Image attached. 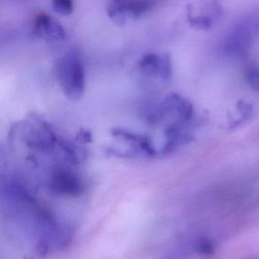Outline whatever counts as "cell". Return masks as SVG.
Wrapping results in <instances>:
<instances>
[{
    "mask_svg": "<svg viewBox=\"0 0 259 259\" xmlns=\"http://www.w3.org/2000/svg\"><path fill=\"white\" fill-rule=\"evenodd\" d=\"M197 249L203 254H210L213 251V247L210 241L205 239H201L197 243Z\"/></svg>",
    "mask_w": 259,
    "mask_h": 259,
    "instance_id": "obj_10",
    "label": "cell"
},
{
    "mask_svg": "<svg viewBox=\"0 0 259 259\" xmlns=\"http://www.w3.org/2000/svg\"><path fill=\"white\" fill-rule=\"evenodd\" d=\"M33 34L37 38L46 42L61 41L66 38V31L63 25L45 13L35 16Z\"/></svg>",
    "mask_w": 259,
    "mask_h": 259,
    "instance_id": "obj_4",
    "label": "cell"
},
{
    "mask_svg": "<svg viewBox=\"0 0 259 259\" xmlns=\"http://www.w3.org/2000/svg\"><path fill=\"white\" fill-rule=\"evenodd\" d=\"M48 187L53 193L64 196L78 197L84 192V186L79 177L63 168L53 172Z\"/></svg>",
    "mask_w": 259,
    "mask_h": 259,
    "instance_id": "obj_3",
    "label": "cell"
},
{
    "mask_svg": "<svg viewBox=\"0 0 259 259\" xmlns=\"http://www.w3.org/2000/svg\"><path fill=\"white\" fill-rule=\"evenodd\" d=\"M113 2H122V1H125V0H113Z\"/></svg>",
    "mask_w": 259,
    "mask_h": 259,
    "instance_id": "obj_12",
    "label": "cell"
},
{
    "mask_svg": "<svg viewBox=\"0 0 259 259\" xmlns=\"http://www.w3.org/2000/svg\"><path fill=\"white\" fill-rule=\"evenodd\" d=\"M162 54H145L139 62V68L142 73L151 78H159L161 71Z\"/></svg>",
    "mask_w": 259,
    "mask_h": 259,
    "instance_id": "obj_6",
    "label": "cell"
},
{
    "mask_svg": "<svg viewBox=\"0 0 259 259\" xmlns=\"http://www.w3.org/2000/svg\"><path fill=\"white\" fill-rule=\"evenodd\" d=\"M151 7V0H125L110 4L107 9V14L115 25L122 26L130 20L142 17Z\"/></svg>",
    "mask_w": 259,
    "mask_h": 259,
    "instance_id": "obj_2",
    "label": "cell"
},
{
    "mask_svg": "<svg viewBox=\"0 0 259 259\" xmlns=\"http://www.w3.org/2000/svg\"><path fill=\"white\" fill-rule=\"evenodd\" d=\"M57 81L66 98L77 101L82 97L85 88V72L79 54L68 53L56 63Z\"/></svg>",
    "mask_w": 259,
    "mask_h": 259,
    "instance_id": "obj_1",
    "label": "cell"
},
{
    "mask_svg": "<svg viewBox=\"0 0 259 259\" xmlns=\"http://www.w3.org/2000/svg\"><path fill=\"white\" fill-rule=\"evenodd\" d=\"M54 11L63 16H69L74 10L73 0H52Z\"/></svg>",
    "mask_w": 259,
    "mask_h": 259,
    "instance_id": "obj_8",
    "label": "cell"
},
{
    "mask_svg": "<svg viewBox=\"0 0 259 259\" xmlns=\"http://www.w3.org/2000/svg\"><path fill=\"white\" fill-rule=\"evenodd\" d=\"M77 139L83 142H91L92 141V136L89 132L83 130L78 132Z\"/></svg>",
    "mask_w": 259,
    "mask_h": 259,
    "instance_id": "obj_11",
    "label": "cell"
},
{
    "mask_svg": "<svg viewBox=\"0 0 259 259\" xmlns=\"http://www.w3.org/2000/svg\"><path fill=\"white\" fill-rule=\"evenodd\" d=\"M188 22L192 28L198 30H204L208 31L211 28L213 24V19L210 16H198L194 17L191 14L190 11L188 10Z\"/></svg>",
    "mask_w": 259,
    "mask_h": 259,
    "instance_id": "obj_7",
    "label": "cell"
},
{
    "mask_svg": "<svg viewBox=\"0 0 259 259\" xmlns=\"http://www.w3.org/2000/svg\"><path fill=\"white\" fill-rule=\"evenodd\" d=\"M172 60L169 54H162L161 71L160 78L163 81H167L172 78Z\"/></svg>",
    "mask_w": 259,
    "mask_h": 259,
    "instance_id": "obj_9",
    "label": "cell"
},
{
    "mask_svg": "<svg viewBox=\"0 0 259 259\" xmlns=\"http://www.w3.org/2000/svg\"><path fill=\"white\" fill-rule=\"evenodd\" d=\"M112 136L118 139H123L133 145L135 151L138 155L148 156L153 157L155 155L156 151L153 148L151 140L148 136L139 135L133 132L128 131L124 128H114L111 130Z\"/></svg>",
    "mask_w": 259,
    "mask_h": 259,
    "instance_id": "obj_5",
    "label": "cell"
}]
</instances>
